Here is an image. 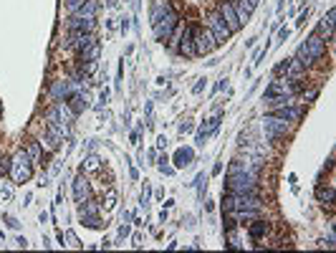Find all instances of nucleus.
I'll use <instances>...</instances> for the list:
<instances>
[{"label": "nucleus", "instance_id": "obj_25", "mask_svg": "<svg viewBox=\"0 0 336 253\" xmlns=\"http://www.w3.org/2000/svg\"><path fill=\"white\" fill-rule=\"evenodd\" d=\"M81 225H86V228H101L104 223L99 215H81Z\"/></svg>", "mask_w": 336, "mask_h": 253}, {"label": "nucleus", "instance_id": "obj_27", "mask_svg": "<svg viewBox=\"0 0 336 253\" xmlns=\"http://www.w3.org/2000/svg\"><path fill=\"white\" fill-rule=\"evenodd\" d=\"M84 3H86V0H66V8H68L71 13H76V10H79Z\"/></svg>", "mask_w": 336, "mask_h": 253}, {"label": "nucleus", "instance_id": "obj_36", "mask_svg": "<svg viewBox=\"0 0 336 253\" xmlns=\"http://www.w3.org/2000/svg\"><path fill=\"white\" fill-rule=\"evenodd\" d=\"M205 139H208V137H202V134H197V139H195V144H197V147H205Z\"/></svg>", "mask_w": 336, "mask_h": 253}, {"label": "nucleus", "instance_id": "obj_28", "mask_svg": "<svg viewBox=\"0 0 336 253\" xmlns=\"http://www.w3.org/2000/svg\"><path fill=\"white\" fill-rule=\"evenodd\" d=\"M288 61H291V59H286V61L278 63V66L273 68V76H281V74H286V71H288Z\"/></svg>", "mask_w": 336, "mask_h": 253}, {"label": "nucleus", "instance_id": "obj_17", "mask_svg": "<svg viewBox=\"0 0 336 253\" xmlns=\"http://www.w3.org/2000/svg\"><path fill=\"white\" fill-rule=\"evenodd\" d=\"M99 53H101V43H99V41H94L91 46H86V48L81 51V63L96 61V59H99Z\"/></svg>", "mask_w": 336, "mask_h": 253}, {"label": "nucleus", "instance_id": "obj_19", "mask_svg": "<svg viewBox=\"0 0 336 253\" xmlns=\"http://www.w3.org/2000/svg\"><path fill=\"white\" fill-rule=\"evenodd\" d=\"M96 8H99L96 0H86L73 15H76V18H96Z\"/></svg>", "mask_w": 336, "mask_h": 253}, {"label": "nucleus", "instance_id": "obj_32", "mask_svg": "<svg viewBox=\"0 0 336 253\" xmlns=\"http://www.w3.org/2000/svg\"><path fill=\"white\" fill-rule=\"evenodd\" d=\"M10 172V159H3V165H0V175H8Z\"/></svg>", "mask_w": 336, "mask_h": 253}, {"label": "nucleus", "instance_id": "obj_7", "mask_svg": "<svg viewBox=\"0 0 336 253\" xmlns=\"http://www.w3.org/2000/svg\"><path fill=\"white\" fill-rule=\"evenodd\" d=\"M208 31L215 35L217 46H220V43H225V41L233 35V33L228 31V26H225V21H222V15H220V13H210V15H208Z\"/></svg>", "mask_w": 336, "mask_h": 253}, {"label": "nucleus", "instance_id": "obj_2", "mask_svg": "<svg viewBox=\"0 0 336 253\" xmlns=\"http://www.w3.org/2000/svg\"><path fill=\"white\" fill-rule=\"evenodd\" d=\"M222 205L228 210H260V197L258 192H228Z\"/></svg>", "mask_w": 336, "mask_h": 253}, {"label": "nucleus", "instance_id": "obj_12", "mask_svg": "<svg viewBox=\"0 0 336 253\" xmlns=\"http://www.w3.org/2000/svg\"><path fill=\"white\" fill-rule=\"evenodd\" d=\"M180 53L184 56H195V28L192 26H187L182 33V38H180Z\"/></svg>", "mask_w": 336, "mask_h": 253}, {"label": "nucleus", "instance_id": "obj_18", "mask_svg": "<svg viewBox=\"0 0 336 253\" xmlns=\"http://www.w3.org/2000/svg\"><path fill=\"white\" fill-rule=\"evenodd\" d=\"M268 233V223L266 221H260V218H255V221L250 223V238L253 241H258V238H263Z\"/></svg>", "mask_w": 336, "mask_h": 253}, {"label": "nucleus", "instance_id": "obj_30", "mask_svg": "<svg viewBox=\"0 0 336 253\" xmlns=\"http://www.w3.org/2000/svg\"><path fill=\"white\" fill-rule=\"evenodd\" d=\"M86 167H89V170H99V157H96V155H89V157H86Z\"/></svg>", "mask_w": 336, "mask_h": 253}, {"label": "nucleus", "instance_id": "obj_11", "mask_svg": "<svg viewBox=\"0 0 336 253\" xmlns=\"http://www.w3.org/2000/svg\"><path fill=\"white\" fill-rule=\"evenodd\" d=\"M73 197H76V203H84L86 197H91V185L86 183L84 175H79V177L73 180Z\"/></svg>", "mask_w": 336, "mask_h": 253}, {"label": "nucleus", "instance_id": "obj_35", "mask_svg": "<svg viewBox=\"0 0 336 253\" xmlns=\"http://www.w3.org/2000/svg\"><path fill=\"white\" fill-rule=\"evenodd\" d=\"M316 96H319V89H311V92H308V94H306V101H313V99H316Z\"/></svg>", "mask_w": 336, "mask_h": 253}, {"label": "nucleus", "instance_id": "obj_14", "mask_svg": "<svg viewBox=\"0 0 336 253\" xmlns=\"http://www.w3.org/2000/svg\"><path fill=\"white\" fill-rule=\"evenodd\" d=\"M68 96H71V81H56V84L51 86V99L66 101Z\"/></svg>", "mask_w": 336, "mask_h": 253}, {"label": "nucleus", "instance_id": "obj_33", "mask_svg": "<svg viewBox=\"0 0 336 253\" xmlns=\"http://www.w3.org/2000/svg\"><path fill=\"white\" fill-rule=\"evenodd\" d=\"M202 89H205V79H200V81L195 84V89H192V92H195V94H200Z\"/></svg>", "mask_w": 336, "mask_h": 253}, {"label": "nucleus", "instance_id": "obj_8", "mask_svg": "<svg viewBox=\"0 0 336 253\" xmlns=\"http://www.w3.org/2000/svg\"><path fill=\"white\" fill-rule=\"evenodd\" d=\"M217 13L222 15V21H225V26H228V31H230V33H238L240 28H243V23L238 21V13H235L233 3L222 0V3H220V8H217Z\"/></svg>", "mask_w": 336, "mask_h": 253}, {"label": "nucleus", "instance_id": "obj_26", "mask_svg": "<svg viewBox=\"0 0 336 253\" xmlns=\"http://www.w3.org/2000/svg\"><path fill=\"white\" fill-rule=\"evenodd\" d=\"M114 203H117V190H106V197H104V208H106V210H111V208H114Z\"/></svg>", "mask_w": 336, "mask_h": 253}, {"label": "nucleus", "instance_id": "obj_20", "mask_svg": "<svg viewBox=\"0 0 336 253\" xmlns=\"http://www.w3.org/2000/svg\"><path fill=\"white\" fill-rule=\"evenodd\" d=\"M230 218L233 221H255V218H260V210H230Z\"/></svg>", "mask_w": 336, "mask_h": 253}, {"label": "nucleus", "instance_id": "obj_37", "mask_svg": "<svg viewBox=\"0 0 336 253\" xmlns=\"http://www.w3.org/2000/svg\"><path fill=\"white\" fill-rule=\"evenodd\" d=\"M5 223H8V225H10V228H18V225H21V223L15 221V218H10V215H8V218H5Z\"/></svg>", "mask_w": 336, "mask_h": 253}, {"label": "nucleus", "instance_id": "obj_5", "mask_svg": "<svg viewBox=\"0 0 336 253\" xmlns=\"http://www.w3.org/2000/svg\"><path fill=\"white\" fill-rule=\"evenodd\" d=\"M177 21H180V15H177L175 10H167V13H164V15H162V18H159V21L152 26V28H154V38L164 43V41L172 35L175 26H177Z\"/></svg>", "mask_w": 336, "mask_h": 253}, {"label": "nucleus", "instance_id": "obj_42", "mask_svg": "<svg viewBox=\"0 0 336 253\" xmlns=\"http://www.w3.org/2000/svg\"><path fill=\"white\" fill-rule=\"evenodd\" d=\"M233 3H235V0H233Z\"/></svg>", "mask_w": 336, "mask_h": 253}, {"label": "nucleus", "instance_id": "obj_22", "mask_svg": "<svg viewBox=\"0 0 336 253\" xmlns=\"http://www.w3.org/2000/svg\"><path fill=\"white\" fill-rule=\"evenodd\" d=\"M190 162H192V150H190V147L177 150V155H175V165H177V167H187Z\"/></svg>", "mask_w": 336, "mask_h": 253}, {"label": "nucleus", "instance_id": "obj_39", "mask_svg": "<svg viewBox=\"0 0 336 253\" xmlns=\"http://www.w3.org/2000/svg\"><path fill=\"white\" fill-rule=\"evenodd\" d=\"M122 31H124V33L129 31V18H126V15L122 18Z\"/></svg>", "mask_w": 336, "mask_h": 253}, {"label": "nucleus", "instance_id": "obj_9", "mask_svg": "<svg viewBox=\"0 0 336 253\" xmlns=\"http://www.w3.org/2000/svg\"><path fill=\"white\" fill-rule=\"evenodd\" d=\"M215 46H217V41L210 31H195V53L208 56L215 51Z\"/></svg>", "mask_w": 336, "mask_h": 253}, {"label": "nucleus", "instance_id": "obj_29", "mask_svg": "<svg viewBox=\"0 0 336 253\" xmlns=\"http://www.w3.org/2000/svg\"><path fill=\"white\" fill-rule=\"evenodd\" d=\"M66 241H68V246H71V248H79V246H81V243H79V238H76V233H71V230L66 233Z\"/></svg>", "mask_w": 336, "mask_h": 253}, {"label": "nucleus", "instance_id": "obj_40", "mask_svg": "<svg viewBox=\"0 0 336 253\" xmlns=\"http://www.w3.org/2000/svg\"><path fill=\"white\" fill-rule=\"evenodd\" d=\"M126 236H129V228H126V225H122V230H119V238H126Z\"/></svg>", "mask_w": 336, "mask_h": 253}, {"label": "nucleus", "instance_id": "obj_4", "mask_svg": "<svg viewBox=\"0 0 336 253\" xmlns=\"http://www.w3.org/2000/svg\"><path fill=\"white\" fill-rule=\"evenodd\" d=\"M263 129H266V137L268 139H278V137H286V134H291V129H293V122H288V119H281L278 114H266L263 117Z\"/></svg>", "mask_w": 336, "mask_h": 253}, {"label": "nucleus", "instance_id": "obj_13", "mask_svg": "<svg viewBox=\"0 0 336 253\" xmlns=\"http://www.w3.org/2000/svg\"><path fill=\"white\" fill-rule=\"evenodd\" d=\"M233 8H235V13H238V21H240V23H248V18H250L255 3H253V0H235Z\"/></svg>", "mask_w": 336, "mask_h": 253}, {"label": "nucleus", "instance_id": "obj_21", "mask_svg": "<svg viewBox=\"0 0 336 253\" xmlns=\"http://www.w3.org/2000/svg\"><path fill=\"white\" fill-rule=\"evenodd\" d=\"M217 127H220V109L215 112V117H213V119H208L205 124L200 127V134H202V137H208V134H213V132L217 129Z\"/></svg>", "mask_w": 336, "mask_h": 253}, {"label": "nucleus", "instance_id": "obj_3", "mask_svg": "<svg viewBox=\"0 0 336 253\" xmlns=\"http://www.w3.org/2000/svg\"><path fill=\"white\" fill-rule=\"evenodd\" d=\"M10 177H13V183H15V185H23V183H28V180L33 177L31 157H28L26 152H18L15 159L10 162Z\"/></svg>", "mask_w": 336, "mask_h": 253}, {"label": "nucleus", "instance_id": "obj_6", "mask_svg": "<svg viewBox=\"0 0 336 253\" xmlns=\"http://www.w3.org/2000/svg\"><path fill=\"white\" fill-rule=\"evenodd\" d=\"M301 46H304L308 63L321 61V59H324V53H326V38H321V35H316V33H313V35H308Z\"/></svg>", "mask_w": 336, "mask_h": 253}, {"label": "nucleus", "instance_id": "obj_1", "mask_svg": "<svg viewBox=\"0 0 336 253\" xmlns=\"http://www.w3.org/2000/svg\"><path fill=\"white\" fill-rule=\"evenodd\" d=\"M225 188H228V192H258V175L248 167L228 172Z\"/></svg>", "mask_w": 336, "mask_h": 253}, {"label": "nucleus", "instance_id": "obj_34", "mask_svg": "<svg viewBox=\"0 0 336 253\" xmlns=\"http://www.w3.org/2000/svg\"><path fill=\"white\" fill-rule=\"evenodd\" d=\"M180 132H182V134L192 132V124H190V122H182V124H180Z\"/></svg>", "mask_w": 336, "mask_h": 253}, {"label": "nucleus", "instance_id": "obj_38", "mask_svg": "<svg viewBox=\"0 0 336 253\" xmlns=\"http://www.w3.org/2000/svg\"><path fill=\"white\" fill-rule=\"evenodd\" d=\"M157 147H159V150L167 147V137H159V139H157Z\"/></svg>", "mask_w": 336, "mask_h": 253}, {"label": "nucleus", "instance_id": "obj_31", "mask_svg": "<svg viewBox=\"0 0 336 253\" xmlns=\"http://www.w3.org/2000/svg\"><path fill=\"white\" fill-rule=\"evenodd\" d=\"M150 197H152V192H150V188H144V192H142V205L144 208L150 205Z\"/></svg>", "mask_w": 336, "mask_h": 253}, {"label": "nucleus", "instance_id": "obj_41", "mask_svg": "<svg viewBox=\"0 0 336 253\" xmlns=\"http://www.w3.org/2000/svg\"><path fill=\"white\" fill-rule=\"evenodd\" d=\"M213 172H215V175H220V172H222V162H217V165H215Z\"/></svg>", "mask_w": 336, "mask_h": 253}, {"label": "nucleus", "instance_id": "obj_24", "mask_svg": "<svg viewBox=\"0 0 336 253\" xmlns=\"http://www.w3.org/2000/svg\"><path fill=\"white\" fill-rule=\"evenodd\" d=\"M26 155L31 157V162H38V159H41V142H31V144L26 147Z\"/></svg>", "mask_w": 336, "mask_h": 253}, {"label": "nucleus", "instance_id": "obj_10", "mask_svg": "<svg viewBox=\"0 0 336 253\" xmlns=\"http://www.w3.org/2000/svg\"><path fill=\"white\" fill-rule=\"evenodd\" d=\"M94 26H96V18H76V15H71L68 33H91Z\"/></svg>", "mask_w": 336, "mask_h": 253}, {"label": "nucleus", "instance_id": "obj_16", "mask_svg": "<svg viewBox=\"0 0 336 253\" xmlns=\"http://www.w3.org/2000/svg\"><path fill=\"white\" fill-rule=\"evenodd\" d=\"M167 10H172V5H170L167 0H157V3H154V8H152V13H150V23L154 26V23H157V21L167 13Z\"/></svg>", "mask_w": 336, "mask_h": 253}, {"label": "nucleus", "instance_id": "obj_23", "mask_svg": "<svg viewBox=\"0 0 336 253\" xmlns=\"http://www.w3.org/2000/svg\"><path fill=\"white\" fill-rule=\"evenodd\" d=\"M99 203L96 200H91V197H86L84 203H81V215H99Z\"/></svg>", "mask_w": 336, "mask_h": 253}, {"label": "nucleus", "instance_id": "obj_15", "mask_svg": "<svg viewBox=\"0 0 336 253\" xmlns=\"http://www.w3.org/2000/svg\"><path fill=\"white\" fill-rule=\"evenodd\" d=\"M66 104H68V106H71V109L79 114V112H84V109L89 106V99H86V94H84V92H76V94H71L68 99H66Z\"/></svg>", "mask_w": 336, "mask_h": 253}]
</instances>
